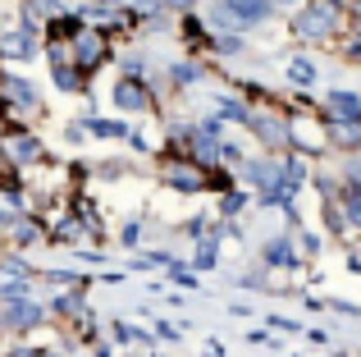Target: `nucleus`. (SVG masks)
I'll use <instances>...</instances> for the list:
<instances>
[{
  "mask_svg": "<svg viewBox=\"0 0 361 357\" xmlns=\"http://www.w3.org/2000/svg\"><path fill=\"white\" fill-rule=\"evenodd\" d=\"M82 133H97V138H128V124H119V119L82 115Z\"/></svg>",
  "mask_w": 361,
  "mask_h": 357,
  "instance_id": "0eeeda50",
  "label": "nucleus"
},
{
  "mask_svg": "<svg viewBox=\"0 0 361 357\" xmlns=\"http://www.w3.org/2000/svg\"><path fill=\"white\" fill-rule=\"evenodd\" d=\"M211 266H215V234H211V243L197 248V270H211Z\"/></svg>",
  "mask_w": 361,
  "mask_h": 357,
  "instance_id": "2eb2a0df",
  "label": "nucleus"
},
{
  "mask_svg": "<svg viewBox=\"0 0 361 357\" xmlns=\"http://www.w3.org/2000/svg\"><path fill=\"white\" fill-rule=\"evenodd\" d=\"M169 5H174V9H192V0H169Z\"/></svg>",
  "mask_w": 361,
  "mask_h": 357,
  "instance_id": "aec40b11",
  "label": "nucleus"
},
{
  "mask_svg": "<svg viewBox=\"0 0 361 357\" xmlns=\"http://www.w3.org/2000/svg\"><path fill=\"white\" fill-rule=\"evenodd\" d=\"M215 51H220V55H243L247 51V46H243V37H233V32H224V37H215Z\"/></svg>",
  "mask_w": 361,
  "mask_h": 357,
  "instance_id": "ddd939ff",
  "label": "nucleus"
},
{
  "mask_svg": "<svg viewBox=\"0 0 361 357\" xmlns=\"http://www.w3.org/2000/svg\"><path fill=\"white\" fill-rule=\"evenodd\" d=\"M110 330H115V339L119 344H142V349H151V334L142 330V325H128V321H115L110 325Z\"/></svg>",
  "mask_w": 361,
  "mask_h": 357,
  "instance_id": "9d476101",
  "label": "nucleus"
},
{
  "mask_svg": "<svg viewBox=\"0 0 361 357\" xmlns=\"http://www.w3.org/2000/svg\"><path fill=\"white\" fill-rule=\"evenodd\" d=\"M78 307H82V298H78V294H60V298H55V312H60V316L78 312Z\"/></svg>",
  "mask_w": 361,
  "mask_h": 357,
  "instance_id": "dca6fc26",
  "label": "nucleus"
},
{
  "mask_svg": "<svg viewBox=\"0 0 361 357\" xmlns=\"http://www.w3.org/2000/svg\"><path fill=\"white\" fill-rule=\"evenodd\" d=\"M5 92L18 101V106H27V110H37V87L27 78H5Z\"/></svg>",
  "mask_w": 361,
  "mask_h": 357,
  "instance_id": "6e6552de",
  "label": "nucleus"
},
{
  "mask_svg": "<svg viewBox=\"0 0 361 357\" xmlns=\"http://www.w3.org/2000/svg\"><path fill=\"white\" fill-rule=\"evenodd\" d=\"M247 344H261V349H274V339H270L265 330H252V334H247Z\"/></svg>",
  "mask_w": 361,
  "mask_h": 357,
  "instance_id": "6ab92c4d",
  "label": "nucleus"
},
{
  "mask_svg": "<svg viewBox=\"0 0 361 357\" xmlns=\"http://www.w3.org/2000/svg\"><path fill=\"white\" fill-rule=\"evenodd\" d=\"M265 266H283V270H293V266H298V252H293V243L283 238V234L265 243Z\"/></svg>",
  "mask_w": 361,
  "mask_h": 357,
  "instance_id": "423d86ee",
  "label": "nucleus"
},
{
  "mask_svg": "<svg viewBox=\"0 0 361 357\" xmlns=\"http://www.w3.org/2000/svg\"><path fill=\"white\" fill-rule=\"evenodd\" d=\"M293 28H298L302 37H329L334 32V5H320V0L307 5L298 18H293Z\"/></svg>",
  "mask_w": 361,
  "mask_h": 357,
  "instance_id": "f257e3e1",
  "label": "nucleus"
},
{
  "mask_svg": "<svg viewBox=\"0 0 361 357\" xmlns=\"http://www.w3.org/2000/svg\"><path fill=\"white\" fill-rule=\"evenodd\" d=\"M115 106L119 110H137V115L147 110V87H142V83H133V73L115 83Z\"/></svg>",
  "mask_w": 361,
  "mask_h": 357,
  "instance_id": "20e7f679",
  "label": "nucleus"
},
{
  "mask_svg": "<svg viewBox=\"0 0 361 357\" xmlns=\"http://www.w3.org/2000/svg\"><path fill=\"white\" fill-rule=\"evenodd\" d=\"M9 152H14V161H18V165L42 161V143H37V138H14V143H9Z\"/></svg>",
  "mask_w": 361,
  "mask_h": 357,
  "instance_id": "1a4fd4ad",
  "label": "nucleus"
},
{
  "mask_svg": "<svg viewBox=\"0 0 361 357\" xmlns=\"http://www.w3.org/2000/svg\"><path fill=\"white\" fill-rule=\"evenodd\" d=\"M165 183L178 188V193H202V188H206V174L202 170H188V165H169V170H165Z\"/></svg>",
  "mask_w": 361,
  "mask_h": 357,
  "instance_id": "39448f33",
  "label": "nucleus"
},
{
  "mask_svg": "<svg viewBox=\"0 0 361 357\" xmlns=\"http://www.w3.org/2000/svg\"><path fill=\"white\" fill-rule=\"evenodd\" d=\"M73 60H78L82 73H92L101 60H106V37H97V32H73Z\"/></svg>",
  "mask_w": 361,
  "mask_h": 357,
  "instance_id": "f03ea898",
  "label": "nucleus"
},
{
  "mask_svg": "<svg viewBox=\"0 0 361 357\" xmlns=\"http://www.w3.org/2000/svg\"><path fill=\"white\" fill-rule=\"evenodd\" d=\"M243 206H247V193H243V188H229V197H224L220 211H224V215H238Z\"/></svg>",
  "mask_w": 361,
  "mask_h": 357,
  "instance_id": "4468645a",
  "label": "nucleus"
},
{
  "mask_svg": "<svg viewBox=\"0 0 361 357\" xmlns=\"http://www.w3.org/2000/svg\"><path fill=\"white\" fill-rule=\"evenodd\" d=\"M0 321L14 325V330H32V325L42 321V307H37V303H23V298L14 294V303H5V312H0Z\"/></svg>",
  "mask_w": 361,
  "mask_h": 357,
  "instance_id": "7ed1b4c3",
  "label": "nucleus"
},
{
  "mask_svg": "<svg viewBox=\"0 0 361 357\" xmlns=\"http://www.w3.org/2000/svg\"><path fill=\"white\" fill-rule=\"evenodd\" d=\"M14 238H18V243H37V224H18Z\"/></svg>",
  "mask_w": 361,
  "mask_h": 357,
  "instance_id": "f3484780",
  "label": "nucleus"
},
{
  "mask_svg": "<svg viewBox=\"0 0 361 357\" xmlns=\"http://www.w3.org/2000/svg\"><path fill=\"white\" fill-rule=\"evenodd\" d=\"M169 78H174V87H192V83L202 78V69L188 64V60H178V64H169Z\"/></svg>",
  "mask_w": 361,
  "mask_h": 357,
  "instance_id": "f8f14e48",
  "label": "nucleus"
},
{
  "mask_svg": "<svg viewBox=\"0 0 361 357\" xmlns=\"http://www.w3.org/2000/svg\"><path fill=\"white\" fill-rule=\"evenodd\" d=\"M316 78H320V69H316L311 60H293V64H288V83H298V87H311Z\"/></svg>",
  "mask_w": 361,
  "mask_h": 357,
  "instance_id": "9b49d317",
  "label": "nucleus"
},
{
  "mask_svg": "<svg viewBox=\"0 0 361 357\" xmlns=\"http://www.w3.org/2000/svg\"><path fill=\"white\" fill-rule=\"evenodd\" d=\"M123 243H128V248H137V243H142V224H128V229H123Z\"/></svg>",
  "mask_w": 361,
  "mask_h": 357,
  "instance_id": "a211bd4d",
  "label": "nucleus"
}]
</instances>
